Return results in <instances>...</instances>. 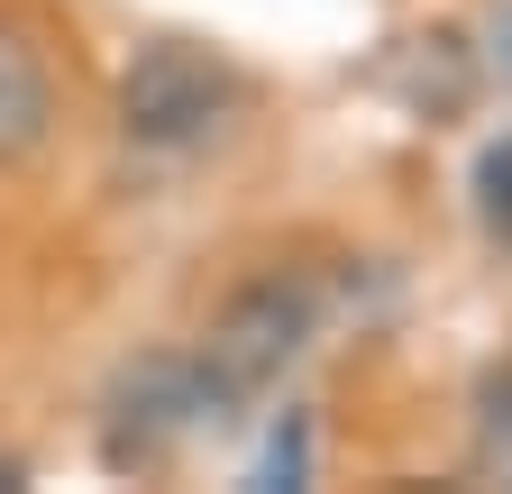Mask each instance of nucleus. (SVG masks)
Returning a JSON list of instances; mask_svg holds the SVG:
<instances>
[{"instance_id": "obj_1", "label": "nucleus", "mask_w": 512, "mask_h": 494, "mask_svg": "<svg viewBox=\"0 0 512 494\" xmlns=\"http://www.w3.org/2000/svg\"><path fill=\"white\" fill-rule=\"evenodd\" d=\"M311 330H320V293L302 275H256L247 293H229V312L211 321V339L192 348V357H202L211 394L238 412L266 385H284V366L311 348Z\"/></svg>"}, {"instance_id": "obj_2", "label": "nucleus", "mask_w": 512, "mask_h": 494, "mask_svg": "<svg viewBox=\"0 0 512 494\" xmlns=\"http://www.w3.org/2000/svg\"><path fill=\"white\" fill-rule=\"evenodd\" d=\"M229 403L211 394L202 357H147L128 366L119 394H110V430H101V458L110 467H165L183 440H202V430H220Z\"/></svg>"}, {"instance_id": "obj_3", "label": "nucleus", "mask_w": 512, "mask_h": 494, "mask_svg": "<svg viewBox=\"0 0 512 494\" xmlns=\"http://www.w3.org/2000/svg\"><path fill=\"white\" fill-rule=\"evenodd\" d=\"M229 92L238 83L211 65L202 46L156 37V46H138V65L119 74V129L138 138V147H202L229 119Z\"/></svg>"}, {"instance_id": "obj_4", "label": "nucleus", "mask_w": 512, "mask_h": 494, "mask_svg": "<svg viewBox=\"0 0 512 494\" xmlns=\"http://www.w3.org/2000/svg\"><path fill=\"white\" fill-rule=\"evenodd\" d=\"M46 119H55V83L37 65V46L0 28V165H19L46 147Z\"/></svg>"}, {"instance_id": "obj_5", "label": "nucleus", "mask_w": 512, "mask_h": 494, "mask_svg": "<svg viewBox=\"0 0 512 494\" xmlns=\"http://www.w3.org/2000/svg\"><path fill=\"white\" fill-rule=\"evenodd\" d=\"M476 467L512 485V366L485 376V421H476Z\"/></svg>"}, {"instance_id": "obj_6", "label": "nucleus", "mask_w": 512, "mask_h": 494, "mask_svg": "<svg viewBox=\"0 0 512 494\" xmlns=\"http://www.w3.org/2000/svg\"><path fill=\"white\" fill-rule=\"evenodd\" d=\"M476 220H485V238L512 247V138H494L476 156Z\"/></svg>"}, {"instance_id": "obj_7", "label": "nucleus", "mask_w": 512, "mask_h": 494, "mask_svg": "<svg viewBox=\"0 0 512 494\" xmlns=\"http://www.w3.org/2000/svg\"><path fill=\"white\" fill-rule=\"evenodd\" d=\"M256 485H275V494H284V485H311V421H302V412L266 440V467H256Z\"/></svg>"}, {"instance_id": "obj_8", "label": "nucleus", "mask_w": 512, "mask_h": 494, "mask_svg": "<svg viewBox=\"0 0 512 494\" xmlns=\"http://www.w3.org/2000/svg\"><path fill=\"white\" fill-rule=\"evenodd\" d=\"M503 74H512V10H503Z\"/></svg>"}, {"instance_id": "obj_9", "label": "nucleus", "mask_w": 512, "mask_h": 494, "mask_svg": "<svg viewBox=\"0 0 512 494\" xmlns=\"http://www.w3.org/2000/svg\"><path fill=\"white\" fill-rule=\"evenodd\" d=\"M0 485H19V467H0Z\"/></svg>"}]
</instances>
